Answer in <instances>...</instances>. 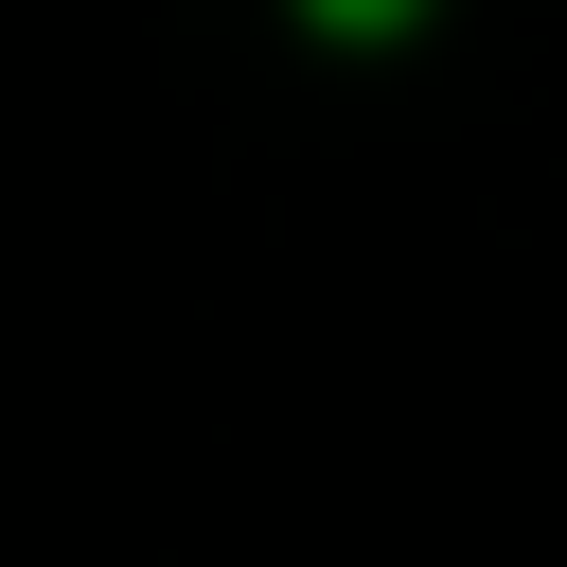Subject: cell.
<instances>
[{
    "label": "cell",
    "instance_id": "obj_1",
    "mask_svg": "<svg viewBox=\"0 0 567 567\" xmlns=\"http://www.w3.org/2000/svg\"><path fill=\"white\" fill-rule=\"evenodd\" d=\"M319 18H390V0H319Z\"/></svg>",
    "mask_w": 567,
    "mask_h": 567
}]
</instances>
